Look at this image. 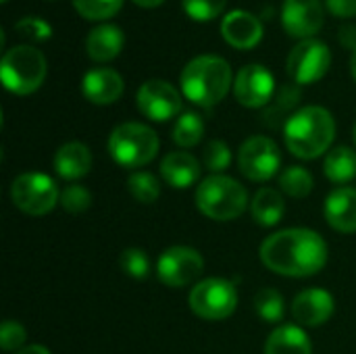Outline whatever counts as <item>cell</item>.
Segmentation results:
<instances>
[{
	"mask_svg": "<svg viewBox=\"0 0 356 354\" xmlns=\"http://www.w3.org/2000/svg\"><path fill=\"white\" fill-rule=\"evenodd\" d=\"M261 263L284 277H313L327 265L330 248L309 227H288L267 236L259 248Z\"/></svg>",
	"mask_w": 356,
	"mask_h": 354,
	"instance_id": "1",
	"label": "cell"
},
{
	"mask_svg": "<svg viewBox=\"0 0 356 354\" xmlns=\"http://www.w3.org/2000/svg\"><path fill=\"white\" fill-rule=\"evenodd\" d=\"M336 138V119L334 115L319 104H309L298 111L284 123V142L286 148L302 161H313L332 150Z\"/></svg>",
	"mask_w": 356,
	"mask_h": 354,
	"instance_id": "2",
	"label": "cell"
},
{
	"mask_svg": "<svg viewBox=\"0 0 356 354\" xmlns=\"http://www.w3.org/2000/svg\"><path fill=\"white\" fill-rule=\"evenodd\" d=\"M234 86L229 63L217 54H200L186 63L179 75L181 94L198 106L219 104Z\"/></svg>",
	"mask_w": 356,
	"mask_h": 354,
	"instance_id": "3",
	"label": "cell"
},
{
	"mask_svg": "<svg viewBox=\"0 0 356 354\" xmlns=\"http://www.w3.org/2000/svg\"><path fill=\"white\" fill-rule=\"evenodd\" d=\"M196 209L213 221H234L248 209L246 188L229 175H209L196 188Z\"/></svg>",
	"mask_w": 356,
	"mask_h": 354,
	"instance_id": "4",
	"label": "cell"
},
{
	"mask_svg": "<svg viewBox=\"0 0 356 354\" xmlns=\"http://www.w3.org/2000/svg\"><path fill=\"white\" fill-rule=\"evenodd\" d=\"M48 73L46 56L40 48L19 44L8 48L0 61L2 86L15 96H29L44 83Z\"/></svg>",
	"mask_w": 356,
	"mask_h": 354,
	"instance_id": "5",
	"label": "cell"
},
{
	"mask_svg": "<svg viewBox=\"0 0 356 354\" xmlns=\"http://www.w3.org/2000/svg\"><path fill=\"white\" fill-rule=\"evenodd\" d=\"M161 148L156 131L138 121H127L117 125L108 136L111 159L125 169H140L148 165Z\"/></svg>",
	"mask_w": 356,
	"mask_h": 354,
	"instance_id": "6",
	"label": "cell"
},
{
	"mask_svg": "<svg viewBox=\"0 0 356 354\" xmlns=\"http://www.w3.org/2000/svg\"><path fill=\"white\" fill-rule=\"evenodd\" d=\"M10 200L21 213L31 217H44L58 204L60 190L50 175L40 171H27L13 179Z\"/></svg>",
	"mask_w": 356,
	"mask_h": 354,
	"instance_id": "7",
	"label": "cell"
},
{
	"mask_svg": "<svg viewBox=\"0 0 356 354\" xmlns=\"http://www.w3.org/2000/svg\"><path fill=\"white\" fill-rule=\"evenodd\" d=\"M190 309L204 321H225L238 309V290L229 280L207 277L190 292Z\"/></svg>",
	"mask_w": 356,
	"mask_h": 354,
	"instance_id": "8",
	"label": "cell"
},
{
	"mask_svg": "<svg viewBox=\"0 0 356 354\" xmlns=\"http://www.w3.org/2000/svg\"><path fill=\"white\" fill-rule=\"evenodd\" d=\"M332 67V50L321 40L298 42L286 61V71L296 86H311L327 75Z\"/></svg>",
	"mask_w": 356,
	"mask_h": 354,
	"instance_id": "9",
	"label": "cell"
},
{
	"mask_svg": "<svg viewBox=\"0 0 356 354\" xmlns=\"http://www.w3.org/2000/svg\"><path fill=\"white\" fill-rule=\"evenodd\" d=\"M204 271L202 255L192 246H171L156 261V277L167 288L196 286Z\"/></svg>",
	"mask_w": 356,
	"mask_h": 354,
	"instance_id": "10",
	"label": "cell"
},
{
	"mask_svg": "<svg viewBox=\"0 0 356 354\" xmlns=\"http://www.w3.org/2000/svg\"><path fill=\"white\" fill-rule=\"evenodd\" d=\"M238 167L250 182H269L282 169V150L267 136H250L238 150Z\"/></svg>",
	"mask_w": 356,
	"mask_h": 354,
	"instance_id": "11",
	"label": "cell"
},
{
	"mask_svg": "<svg viewBox=\"0 0 356 354\" xmlns=\"http://www.w3.org/2000/svg\"><path fill=\"white\" fill-rule=\"evenodd\" d=\"M138 111L156 123H165L181 115V92L165 79H148L138 88L136 94Z\"/></svg>",
	"mask_w": 356,
	"mask_h": 354,
	"instance_id": "12",
	"label": "cell"
},
{
	"mask_svg": "<svg viewBox=\"0 0 356 354\" xmlns=\"http://www.w3.org/2000/svg\"><path fill=\"white\" fill-rule=\"evenodd\" d=\"M234 96L246 108H263L275 96V77L273 73L259 65H244L234 79Z\"/></svg>",
	"mask_w": 356,
	"mask_h": 354,
	"instance_id": "13",
	"label": "cell"
},
{
	"mask_svg": "<svg viewBox=\"0 0 356 354\" xmlns=\"http://www.w3.org/2000/svg\"><path fill=\"white\" fill-rule=\"evenodd\" d=\"M323 21L325 10L321 0H284L282 4V25L288 35L300 42L319 33Z\"/></svg>",
	"mask_w": 356,
	"mask_h": 354,
	"instance_id": "14",
	"label": "cell"
},
{
	"mask_svg": "<svg viewBox=\"0 0 356 354\" xmlns=\"http://www.w3.org/2000/svg\"><path fill=\"white\" fill-rule=\"evenodd\" d=\"M336 313V300L327 290L309 288L294 296L292 317L300 328H319Z\"/></svg>",
	"mask_w": 356,
	"mask_h": 354,
	"instance_id": "15",
	"label": "cell"
},
{
	"mask_svg": "<svg viewBox=\"0 0 356 354\" xmlns=\"http://www.w3.org/2000/svg\"><path fill=\"white\" fill-rule=\"evenodd\" d=\"M263 23L257 15L236 8L229 10L221 21V35L223 40L238 50H252L263 40Z\"/></svg>",
	"mask_w": 356,
	"mask_h": 354,
	"instance_id": "16",
	"label": "cell"
},
{
	"mask_svg": "<svg viewBox=\"0 0 356 354\" xmlns=\"http://www.w3.org/2000/svg\"><path fill=\"white\" fill-rule=\"evenodd\" d=\"M125 81L119 71L111 67H96L90 69L81 77V94L88 102L96 106H108L123 96Z\"/></svg>",
	"mask_w": 356,
	"mask_h": 354,
	"instance_id": "17",
	"label": "cell"
},
{
	"mask_svg": "<svg viewBox=\"0 0 356 354\" xmlns=\"http://www.w3.org/2000/svg\"><path fill=\"white\" fill-rule=\"evenodd\" d=\"M325 221L332 230L340 234L356 232V188L340 186L332 190L325 198L323 207Z\"/></svg>",
	"mask_w": 356,
	"mask_h": 354,
	"instance_id": "18",
	"label": "cell"
},
{
	"mask_svg": "<svg viewBox=\"0 0 356 354\" xmlns=\"http://www.w3.org/2000/svg\"><path fill=\"white\" fill-rule=\"evenodd\" d=\"M200 161L184 150L169 152L161 161V177L175 190H188L200 179Z\"/></svg>",
	"mask_w": 356,
	"mask_h": 354,
	"instance_id": "19",
	"label": "cell"
},
{
	"mask_svg": "<svg viewBox=\"0 0 356 354\" xmlns=\"http://www.w3.org/2000/svg\"><path fill=\"white\" fill-rule=\"evenodd\" d=\"M54 173L65 182H77L92 169V152L83 142H65L52 159Z\"/></svg>",
	"mask_w": 356,
	"mask_h": 354,
	"instance_id": "20",
	"label": "cell"
},
{
	"mask_svg": "<svg viewBox=\"0 0 356 354\" xmlns=\"http://www.w3.org/2000/svg\"><path fill=\"white\" fill-rule=\"evenodd\" d=\"M125 46V33L113 23H100L90 29L86 38V52L94 63H111L121 54Z\"/></svg>",
	"mask_w": 356,
	"mask_h": 354,
	"instance_id": "21",
	"label": "cell"
},
{
	"mask_svg": "<svg viewBox=\"0 0 356 354\" xmlns=\"http://www.w3.org/2000/svg\"><path fill=\"white\" fill-rule=\"evenodd\" d=\"M265 354H313V344L300 325H280L267 338Z\"/></svg>",
	"mask_w": 356,
	"mask_h": 354,
	"instance_id": "22",
	"label": "cell"
},
{
	"mask_svg": "<svg viewBox=\"0 0 356 354\" xmlns=\"http://www.w3.org/2000/svg\"><path fill=\"white\" fill-rule=\"evenodd\" d=\"M250 215L261 227L277 225L286 215V202L280 190L275 188H261L250 202Z\"/></svg>",
	"mask_w": 356,
	"mask_h": 354,
	"instance_id": "23",
	"label": "cell"
},
{
	"mask_svg": "<svg viewBox=\"0 0 356 354\" xmlns=\"http://www.w3.org/2000/svg\"><path fill=\"white\" fill-rule=\"evenodd\" d=\"M325 177L332 184L344 186L356 177V150L350 146H336L327 152L323 163Z\"/></svg>",
	"mask_w": 356,
	"mask_h": 354,
	"instance_id": "24",
	"label": "cell"
},
{
	"mask_svg": "<svg viewBox=\"0 0 356 354\" xmlns=\"http://www.w3.org/2000/svg\"><path fill=\"white\" fill-rule=\"evenodd\" d=\"M204 138V121L198 113L186 111L173 125V142L181 148H194Z\"/></svg>",
	"mask_w": 356,
	"mask_h": 354,
	"instance_id": "25",
	"label": "cell"
},
{
	"mask_svg": "<svg viewBox=\"0 0 356 354\" xmlns=\"http://www.w3.org/2000/svg\"><path fill=\"white\" fill-rule=\"evenodd\" d=\"M315 188L313 173L307 167L292 165L282 171L280 175V192L288 194L290 198H307Z\"/></svg>",
	"mask_w": 356,
	"mask_h": 354,
	"instance_id": "26",
	"label": "cell"
},
{
	"mask_svg": "<svg viewBox=\"0 0 356 354\" xmlns=\"http://www.w3.org/2000/svg\"><path fill=\"white\" fill-rule=\"evenodd\" d=\"M127 190L140 204H154L161 198V182L148 171H134L127 177Z\"/></svg>",
	"mask_w": 356,
	"mask_h": 354,
	"instance_id": "27",
	"label": "cell"
},
{
	"mask_svg": "<svg viewBox=\"0 0 356 354\" xmlns=\"http://www.w3.org/2000/svg\"><path fill=\"white\" fill-rule=\"evenodd\" d=\"M254 311L265 323H280L286 313L284 296L273 288H261L254 294Z\"/></svg>",
	"mask_w": 356,
	"mask_h": 354,
	"instance_id": "28",
	"label": "cell"
},
{
	"mask_svg": "<svg viewBox=\"0 0 356 354\" xmlns=\"http://www.w3.org/2000/svg\"><path fill=\"white\" fill-rule=\"evenodd\" d=\"M71 2H73V8L77 10V15L88 21L111 19L123 6V0H71Z\"/></svg>",
	"mask_w": 356,
	"mask_h": 354,
	"instance_id": "29",
	"label": "cell"
},
{
	"mask_svg": "<svg viewBox=\"0 0 356 354\" xmlns=\"http://www.w3.org/2000/svg\"><path fill=\"white\" fill-rule=\"evenodd\" d=\"M58 207L71 215H81L92 207V192L81 184H69L60 190Z\"/></svg>",
	"mask_w": 356,
	"mask_h": 354,
	"instance_id": "30",
	"label": "cell"
},
{
	"mask_svg": "<svg viewBox=\"0 0 356 354\" xmlns=\"http://www.w3.org/2000/svg\"><path fill=\"white\" fill-rule=\"evenodd\" d=\"M119 265L131 280H146L150 273V257L144 248H125L119 257Z\"/></svg>",
	"mask_w": 356,
	"mask_h": 354,
	"instance_id": "31",
	"label": "cell"
},
{
	"mask_svg": "<svg viewBox=\"0 0 356 354\" xmlns=\"http://www.w3.org/2000/svg\"><path fill=\"white\" fill-rule=\"evenodd\" d=\"M202 165L213 175H221L232 165V150L223 140H211L202 150Z\"/></svg>",
	"mask_w": 356,
	"mask_h": 354,
	"instance_id": "32",
	"label": "cell"
},
{
	"mask_svg": "<svg viewBox=\"0 0 356 354\" xmlns=\"http://www.w3.org/2000/svg\"><path fill=\"white\" fill-rule=\"evenodd\" d=\"M181 6L194 21H213L225 10L227 0H181Z\"/></svg>",
	"mask_w": 356,
	"mask_h": 354,
	"instance_id": "33",
	"label": "cell"
},
{
	"mask_svg": "<svg viewBox=\"0 0 356 354\" xmlns=\"http://www.w3.org/2000/svg\"><path fill=\"white\" fill-rule=\"evenodd\" d=\"M298 100H300V86H296V83H288V86H284L282 90H280V94H277V98H275V102L271 104V108L267 111V117H269V121H271V117L275 115L277 119H284L286 117V121L294 115V113H290L296 104H298Z\"/></svg>",
	"mask_w": 356,
	"mask_h": 354,
	"instance_id": "34",
	"label": "cell"
},
{
	"mask_svg": "<svg viewBox=\"0 0 356 354\" xmlns=\"http://www.w3.org/2000/svg\"><path fill=\"white\" fill-rule=\"evenodd\" d=\"M15 31L29 42H46L52 38V25L42 17H23L15 23Z\"/></svg>",
	"mask_w": 356,
	"mask_h": 354,
	"instance_id": "35",
	"label": "cell"
},
{
	"mask_svg": "<svg viewBox=\"0 0 356 354\" xmlns=\"http://www.w3.org/2000/svg\"><path fill=\"white\" fill-rule=\"evenodd\" d=\"M27 340V332L19 321L6 319L0 328V348L4 353H15L21 351Z\"/></svg>",
	"mask_w": 356,
	"mask_h": 354,
	"instance_id": "36",
	"label": "cell"
},
{
	"mask_svg": "<svg viewBox=\"0 0 356 354\" xmlns=\"http://www.w3.org/2000/svg\"><path fill=\"white\" fill-rule=\"evenodd\" d=\"M325 8L338 19L356 17V0H325Z\"/></svg>",
	"mask_w": 356,
	"mask_h": 354,
	"instance_id": "37",
	"label": "cell"
},
{
	"mask_svg": "<svg viewBox=\"0 0 356 354\" xmlns=\"http://www.w3.org/2000/svg\"><path fill=\"white\" fill-rule=\"evenodd\" d=\"M338 40L344 48L348 50H356V25H342L338 31Z\"/></svg>",
	"mask_w": 356,
	"mask_h": 354,
	"instance_id": "38",
	"label": "cell"
},
{
	"mask_svg": "<svg viewBox=\"0 0 356 354\" xmlns=\"http://www.w3.org/2000/svg\"><path fill=\"white\" fill-rule=\"evenodd\" d=\"M15 354H52L46 346L42 344H31V346H23L21 351H17Z\"/></svg>",
	"mask_w": 356,
	"mask_h": 354,
	"instance_id": "39",
	"label": "cell"
},
{
	"mask_svg": "<svg viewBox=\"0 0 356 354\" xmlns=\"http://www.w3.org/2000/svg\"><path fill=\"white\" fill-rule=\"evenodd\" d=\"M136 6H140V8H156V6H161L165 0H131Z\"/></svg>",
	"mask_w": 356,
	"mask_h": 354,
	"instance_id": "40",
	"label": "cell"
},
{
	"mask_svg": "<svg viewBox=\"0 0 356 354\" xmlns=\"http://www.w3.org/2000/svg\"><path fill=\"white\" fill-rule=\"evenodd\" d=\"M350 75H353V79L356 81V50L353 52V56H350Z\"/></svg>",
	"mask_w": 356,
	"mask_h": 354,
	"instance_id": "41",
	"label": "cell"
},
{
	"mask_svg": "<svg viewBox=\"0 0 356 354\" xmlns=\"http://www.w3.org/2000/svg\"><path fill=\"white\" fill-rule=\"evenodd\" d=\"M355 144H356V125H355Z\"/></svg>",
	"mask_w": 356,
	"mask_h": 354,
	"instance_id": "42",
	"label": "cell"
},
{
	"mask_svg": "<svg viewBox=\"0 0 356 354\" xmlns=\"http://www.w3.org/2000/svg\"><path fill=\"white\" fill-rule=\"evenodd\" d=\"M0 2H8V0H0Z\"/></svg>",
	"mask_w": 356,
	"mask_h": 354,
	"instance_id": "43",
	"label": "cell"
}]
</instances>
